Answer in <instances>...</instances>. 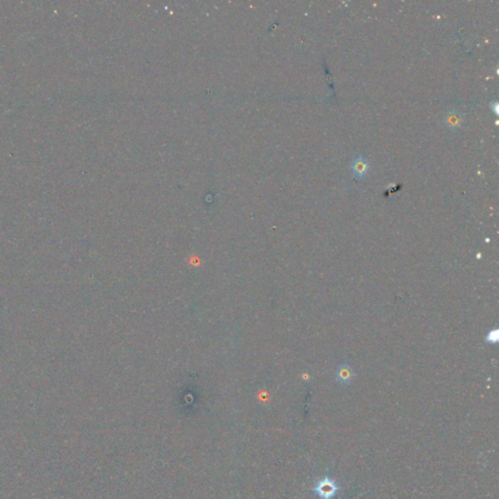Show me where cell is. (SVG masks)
<instances>
[{
  "mask_svg": "<svg viewBox=\"0 0 499 499\" xmlns=\"http://www.w3.org/2000/svg\"><path fill=\"white\" fill-rule=\"evenodd\" d=\"M314 491L321 499H332L338 491V487L332 479L324 478L317 484Z\"/></svg>",
  "mask_w": 499,
  "mask_h": 499,
  "instance_id": "obj_1",
  "label": "cell"
},
{
  "mask_svg": "<svg viewBox=\"0 0 499 499\" xmlns=\"http://www.w3.org/2000/svg\"><path fill=\"white\" fill-rule=\"evenodd\" d=\"M369 163L364 157H357L351 165L352 174L355 178H364L369 172Z\"/></svg>",
  "mask_w": 499,
  "mask_h": 499,
  "instance_id": "obj_2",
  "label": "cell"
},
{
  "mask_svg": "<svg viewBox=\"0 0 499 499\" xmlns=\"http://www.w3.org/2000/svg\"><path fill=\"white\" fill-rule=\"evenodd\" d=\"M336 380L342 384L349 383L352 379L351 369L347 365H341L336 371Z\"/></svg>",
  "mask_w": 499,
  "mask_h": 499,
  "instance_id": "obj_3",
  "label": "cell"
},
{
  "mask_svg": "<svg viewBox=\"0 0 499 499\" xmlns=\"http://www.w3.org/2000/svg\"><path fill=\"white\" fill-rule=\"evenodd\" d=\"M458 120H459V117L454 115V114H451L450 116H449L448 118V123L449 125H450L451 127H454V126H458Z\"/></svg>",
  "mask_w": 499,
  "mask_h": 499,
  "instance_id": "obj_4",
  "label": "cell"
}]
</instances>
